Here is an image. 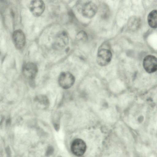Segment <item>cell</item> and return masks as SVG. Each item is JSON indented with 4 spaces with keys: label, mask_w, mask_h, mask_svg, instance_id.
I'll return each mask as SVG.
<instances>
[{
    "label": "cell",
    "mask_w": 157,
    "mask_h": 157,
    "mask_svg": "<svg viewBox=\"0 0 157 157\" xmlns=\"http://www.w3.org/2000/svg\"><path fill=\"white\" fill-rule=\"evenodd\" d=\"M112 58V53L110 50L107 48L101 47L98 50L97 56L98 64L101 66L108 64Z\"/></svg>",
    "instance_id": "obj_1"
},
{
    "label": "cell",
    "mask_w": 157,
    "mask_h": 157,
    "mask_svg": "<svg viewBox=\"0 0 157 157\" xmlns=\"http://www.w3.org/2000/svg\"><path fill=\"white\" fill-rule=\"evenodd\" d=\"M75 82V77L69 72H63L59 76V83L63 89H67L70 88L74 84Z\"/></svg>",
    "instance_id": "obj_2"
},
{
    "label": "cell",
    "mask_w": 157,
    "mask_h": 157,
    "mask_svg": "<svg viewBox=\"0 0 157 157\" xmlns=\"http://www.w3.org/2000/svg\"><path fill=\"white\" fill-rule=\"evenodd\" d=\"M71 150L75 155L80 156L83 155L85 152L86 146L85 142L80 139L74 140L71 145Z\"/></svg>",
    "instance_id": "obj_3"
},
{
    "label": "cell",
    "mask_w": 157,
    "mask_h": 157,
    "mask_svg": "<svg viewBox=\"0 0 157 157\" xmlns=\"http://www.w3.org/2000/svg\"><path fill=\"white\" fill-rule=\"evenodd\" d=\"M98 10L96 5L91 1H89L82 6L81 11L82 15L85 17L91 18L96 14Z\"/></svg>",
    "instance_id": "obj_4"
},
{
    "label": "cell",
    "mask_w": 157,
    "mask_h": 157,
    "mask_svg": "<svg viewBox=\"0 0 157 157\" xmlns=\"http://www.w3.org/2000/svg\"><path fill=\"white\" fill-rule=\"evenodd\" d=\"M45 9V4L42 0H32L29 4V10L32 14L36 17L41 15Z\"/></svg>",
    "instance_id": "obj_5"
},
{
    "label": "cell",
    "mask_w": 157,
    "mask_h": 157,
    "mask_svg": "<svg viewBox=\"0 0 157 157\" xmlns=\"http://www.w3.org/2000/svg\"><path fill=\"white\" fill-rule=\"evenodd\" d=\"M143 65L147 72L153 73L157 70V58L152 55L147 56L144 59Z\"/></svg>",
    "instance_id": "obj_6"
},
{
    "label": "cell",
    "mask_w": 157,
    "mask_h": 157,
    "mask_svg": "<svg viewBox=\"0 0 157 157\" xmlns=\"http://www.w3.org/2000/svg\"><path fill=\"white\" fill-rule=\"evenodd\" d=\"M68 41V37L67 33L63 31L59 33L56 36L53 46L56 49H61L67 45Z\"/></svg>",
    "instance_id": "obj_7"
},
{
    "label": "cell",
    "mask_w": 157,
    "mask_h": 157,
    "mask_svg": "<svg viewBox=\"0 0 157 157\" xmlns=\"http://www.w3.org/2000/svg\"><path fill=\"white\" fill-rule=\"evenodd\" d=\"M38 71L36 65L32 62L27 63L24 65L22 72L25 77L28 78H33L36 75Z\"/></svg>",
    "instance_id": "obj_8"
},
{
    "label": "cell",
    "mask_w": 157,
    "mask_h": 157,
    "mask_svg": "<svg viewBox=\"0 0 157 157\" xmlns=\"http://www.w3.org/2000/svg\"><path fill=\"white\" fill-rule=\"evenodd\" d=\"M13 39L16 47L18 49L22 48L25 43V37L23 32L20 29L15 31L13 34Z\"/></svg>",
    "instance_id": "obj_9"
},
{
    "label": "cell",
    "mask_w": 157,
    "mask_h": 157,
    "mask_svg": "<svg viewBox=\"0 0 157 157\" xmlns=\"http://www.w3.org/2000/svg\"><path fill=\"white\" fill-rule=\"evenodd\" d=\"M34 101L36 107L40 109H46L49 106V100L47 97L44 95H39L36 96Z\"/></svg>",
    "instance_id": "obj_10"
},
{
    "label": "cell",
    "mask_w": 157,
    "mask_h": 157,
    "mask_svg": "<svg viewBox=\"0 0 157 157\" xmlns=\"http://www.w3.org/2000/svg\"><path fill=\"white\" fill-rule=\"evenodd\" d=\"M147 21L151 27L157 28V10H153L149 13L147 17Z\"/></svg>",
    "instance_id": "obj_11"
},
{
    "label": "cell",
    "mask_w": 157,
    "mask_h": 157,
    "mask_svg": "<svg viewBox=\"0 0 157 157\" xmlns=\"http://www.w3.org/2000/svg\"><path fill=\"white\" fill-rule=\"evenodd\" d=\"M99 12L101 17L103 19H107L109 17L110 10L108 6L105 3L101 4L99 7Z\"/></svg>",
    "instance_id": "obj_12"
},
{
    "label": "cell",
    "mask_w": 157,
    "mask_h": 157,
    "mask_svg": "<svg viewBox=\"0 0 157 157\" xmlns=\"http://www.w3.org/2000/svg\"><path fill=\"white\" fill-rule=\"evenodd\" d=\"M140 19L137 17H131L128 20V25L132 28H136L139 26L140 24Z\"/></svg>",
    "instance_id": "obj_13"
},
{
    "label": "cell",
    "mask_w": 157,
    "mask_h": 157,
    "mask_svg": "<svg viewBox=\"0 0 157 157\" xmlns=\"http://www.w3.org/2000/svg\"><path fill=\"white\" fill-rule=\"evenodd\" d=\"M76 38L78 40L84 42L87 40V35L85 32L81 31L77 34L76 36Z\"/></svg>",
    "instance_id": "obj_14"
},
{
    "label": "cell",
    "mask_w": 157,
    "mask_h": 157,
    "mask_svg": "<svg viewBox=\"0 0 157 157\" xmlns=\"http://www.w3.org/2000/svg\"><path fill=\"white\" fill-rule=\"evenodd\" d=\"M54 151V149L52 146H48L45 152V155L47 156H49L52 155Z\"/></svg>",
    "instance_id": "obj_15"
}]
</instances>
